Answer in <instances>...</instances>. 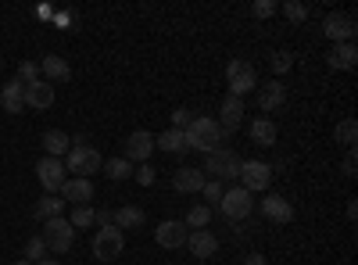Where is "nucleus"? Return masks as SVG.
I'll list each match as a JSON object with an SVG mask.
<instances>
[{
    "label": "nucleus",
    "instance_id": "obj_18",
    "mask_svg": "<svg viewBox=\"0 0 358 265\" xmlns=\"http://www.w3.org/2000/svg\"><path fill=\"white\" fill-rule=\"evenodd\" d=\"M0 108H4L8 115H22V108H25V86L18 79L0 86Z\"/></svg>",
    "mask_w": 358,
    "mask_h": 265
},
{
    "label": "nucleus",
    "instance_id": "obj_22",
    "mask_svg": "<svg viewBox=\"0 0 358 265\" xmlns=\"http://www.w3.org/2000/svg\"><path fill=\"white\" fill-rule=\"evenodd\" d=\"M172 187H176L179 194H197V190L204 187V172H201V169H176Z\"/></svg>",
    "mask_w": 358,
    "mask_h": 265
},
{
    "label": "nucleus",
    "instance_id": "obj_24",
    "mask_svg": "<svg viewBox=\"0 0 358 265\" xmlns=\"http://www.w3.org/2000/svg\"><path fill=\"white\" fill-rule=\"evenodd\" d=\"M276 136H280V129H276V122H273V119H265V115H262V119H255V122H251V140H255L258 147H273V143H276Z\"/></svg>",
    "mask_w": 358,
    "mask_h": 265
},
{
    "label": "nucleus",
    "instance_id": "obj_6",
    "mask_svg": "<svg viewBox=\"0 0 358 265\" xmlns=\"http://www.w3.org/2000/svg\"><path fill=\"white\" fill-rule=\"evenodd\" d=\"M251 194L244 190V187H233V190H226L222 194V201L215 204V208L226 215V219H233V222H241V219H248L251 215Z\"/></svg>",
    "mask_w": 358,
    "mask_h": 265
},
{
    "label": "nucleus",
    "instance_id": "obj_2",
    "mask_svg": "<svg viewBox=\"0 0 358 265\" xmlns=\"http://www.w3.org/2000/svg\"><path fill=\"white\" fill-rule=\"evenodd\" d=\"M101 165H104L101 151H97V147H90L83 136H79V140L69 147L65 172H76V176H83V180H90V172H101Z\"/></svg>",
    "mask_w": 358,
    "mask_h": 265
},
{
    "label": "nucleus",
    "instance_id": "obj_12",
    "mask_svg": "<svg viewBox=\"0 0 358 265\" xmlns=\"http://www.w3.org/2000/svg\"><path fill=\"white\" fill-rule=\"evenodd\" d=\"M187 237H190V229H187L183 222H176V219H169V222H162V226L155 229V241H158L162 248H169V251L187 248Z\"/></svg>",
    "mask_w": 358,
    "mask_h": 265
},
{
    "label": "nucleus",
    "instance_id": "obj_5",
    "mask_svg": "<svg viewBox=\"0 0 358 265\" xmlns=\"http://www.w3.org/2000/svg\"><path fill=\"white\" fill-rule=\"evenodd\" d=\"M122 251H126L122 229H118V226H101L97 237H94V258H97V262H115Z\"/></svg>",
    "mask_w": 358,
    "mask_h": 265
},
{
    "label": "nucleus",
    "instance_id": "obj_14",
    "mask_svg": "<svg viewBox=\"0 0 358 265\" xmlns=\"http://www.w3.org/2000/svg\"><path fill=\"white\" fill-rule=\"evenodd\" d=\"M187 248H190L194 258H212L219 251V237H215L212 229H194L190 237H187Z\"/></svg>",
    "mask_w": 358,
    "mask_h": 265
},
{
    "label": "nucleus",
    "instance_id": "obj_36",
    "mask_svg": "<svg viewBox=\"0 0 358 265\" xmlns=\"http://www.w3.org/2000/svg\"><path fill=\"white\" fill-rule=\"evenodd\" d=\"M190 122H194V111L190 108H176L172 111V129H187Z\"/></svg>",
    "mask_w": 358,
    "mask_h": 265
},
{
    "label": "nucleus",
    "instance_id": "obj_33",
    "mask_svg": "<svg viewBox=\"0 0 358 265\" xmlns=\"http://www.w3.org/2000/svg\"><path fill=\"white\" fill-rule=\"evenodd\" d=\"M36 79H40V65H36V62H22V65H18V83H22V86L36 83Z\"/></svg>",
    "mask_w": 358,
    "mask_h": 265
},
{
    "label": "nucleus",
    "instance_id": "obj_29",
    "mask_svg": "<svg viewBox=\"0 0 358 265\" xmlns=\"http://www.w3.org/2000/svg\"><path fill=\"white\" fill-rule=\"evenodd\" d=\"M334 140H337V143H344V147H355V140H358V122H355V119H344V122H337V129H334Z\"/></svg>",
    "mask_w": 358,
    "mask_h": 265
},
{
    "label": "nucleus",
    "instance_id": "obj_21",
    "mask_svg": "<svg viewBox=\"0 0 358 265\" xmlns=\"http://www.w3.org/2000/svg\"><path fill=\"white\" fill-rule=\"evenodd\" d=\"M262 212L273 219V222H290V219H294V204H290L287 197H280V194H268V197L262 201Z\"/></svg>",
    "mask_w": 358,
    "mask_h": 265
},
{
    "label": "nucleus",
    "instance_id": "obj_13",
    "mask_svg": "<svg viewBox=\"0 0 358 265\" xmlns=\"http://www.w3.org/2000/svg\"><path fill=\"white\" fill-rule=\"evenodd\" d=\"M151 151H155V136L147 133V129H136V133H129V140H126V162L133 165V162H147L151 158Z\"/></svg>",
    "mask_w": 358,
    "mask_h": 265
},
{
    "label": "nucleus",
    "instance_id": "obj_42",
    "mask_svg": "<svg viewBox=\"0 0 358 265\" xmlns=\"http://www.w3.org/2000/svg\"><path fill=\"white\" fill-rule=\"evenodd\" d=\"M355 219H358V201L351 197V201H348V222H355Z\"/></svg>",
    "mask_w": 358,
    "mask_h": 265
},
{
    "label": "nucleus",
    "instance_id": "obj_40",
    "mask_svg": "<svg viewBox=\"0 0 358 265\" xmlns=\"http://www.w3.org/2000/svg\"><path fill=\"white\" fill-rule=\"evenodd\" d=\"M136 180H140L143 187H151V183H155V169H151V165H140V172H136Z\"/></svg>",
    "mask_w": 358,
    "mask_h": 265
},
{
    "label": "nucleus",
    "instance_id": "obj_34",
    "mask_svg": "<svg viewBox=\"0 0 358 265\" xmlns=\"http://www.w3.org/2000/svg\"><path fill=\"white\" fill-rule=\"evenodd\" d=\"M283 15H287L290 22H305V18H308V8L301 4V0H287V4H283Z\"/></svg>",
    "mask_w": 358,
    "mask_h": 265
},
{
    "label": "nucleus",
    "instance_id": "obj_27",
    "mask_svg": "<svg viewBox=\"0 0 358 265\" xmlns=\"http://www.w3.org/2000/svg\"><path fill=\"white\" fill-rule=\"evenodd\" d=\"M143 222V212L136 208V204H126V208H118L115 215H111V226H118V229H133V226H140Z\"/></svg>",
    "mask_w": 358,
    "mask_h": 265
},
{
    "label": "nucleus",
    "instance_id": "obj_20",
    "mask_svg": "<svg viewBox=\"0 0 358 265\" xmlns=\"http://www.w3.org/2000/svg\"><path fill=\"white\" fill-rule=\"evenodd\" d=\"M40 72L47 76V83H69V79H72V65L65 62V57H57V54H47V57H43Z\"/></svg>",
    "mask_w": 358,
    "mask_h": 265
},
{
    "label": "nucleus",
    "instance_id": "obj_11",
    "mask_svg": "<svg viewBox=\"0 0 358 265\" xmlns=\"http://www.w3.org/2000/svg\"><path fill=\"white\" fill-rule=\"evenodd\" d=\"M57 194H62V201H65V204L79 208V204H90V201H94V183L83 180V176H72V180H65V187L57 190Z\"/></svg>",
    "mask_w": 358,
    "mask_h": 265
},
{
    "label": "nucleus",
    "instance_id": "obj_44",
    "mask_svg": "<svg viewBox=\"0 0 358 265\" xmlns=\"http://www.w3.org/2000/svg\"><path fill=\"white\" fill-rule=\"evenodd\" d=\"M36 265H62V262H54V258H43V262H36Z\"/></svg>",
    "mask_w": 358,
    "mask_h": 265
},
{
    "label": "nucleus",
    "instance_id": "obj_3",
    "mask_svg": "<svg viewBox=\"0 0 358 265\" xmlns=\"http://www.w3.org/2000/svg\"><path fill=\"white\" fill-rule=\"evenodd\" d=\"M43 244H47V251H54V255H65V251H72V241H76V229H72V222L69 219H47L43 222Z\"/></svg>",
    "mask_w": 358,
    "mask_h": 265
},
{
    "label": "nucleus",
    "instance_id": "obj_41",
    "mask_svg": "<svg viewBox=\"0 0 358 265\" xmlns=\"http://www.w3.org/2000/svg\"><path fill=\"white\" fill-rule=\"evenodd\" d=\"M94 222H101V226H111V212H108V208L94 212Z\"/></svg>",
    "mask_w": 358,
    "mask_h": 265
},
{
    "label": "nucleus",
    "instance_id": "obj_43",
    "mask_svg": "<svg viewBox=\"0 0 358 265\" xmlns=\"http://www.w3.org/2000/svg\"><path fill=\"white\" fill-rule=\"evenodd\" d=\"M244 265H268V262H265V255H248Z\"/></svg>",
    "mask_w": 358,
    "mask_h": 265
},
{
    "label": "nucleus",
    "instance_id": "obj_32",
    "mask_svg": "<svg viewBox=\"0 0 358 265\" xmlns=\"http://www.w3.org/2000/svg\"><path fill=\"white\" fill-rule=\"evenodd\" d=\"M47 258V244H43V237H33L25 244V262H43Z\"/></svg>",
    "mask_w": 358,
    "mask_h": 265
},
{
    "label": "nucleus",
    "instance_id": "obj_31",
    "mask_svg": "<svg viewBox=\"0 0 358 265\" xmlns=\"http://www.w3.org/2000/svg\"><path fill=\"white\" fill-rule=\"evenodd\" d=\"M72 229H86V226H94V208L90 204H79V208H72Z\"/></svg>",
    "mask_w": 358,
    "mask_h": 265
},
{
    "label": "nucleus",
    "instance_id": "obj_10",
    "mask_svg": "<svg viewBox=\"0 0 358 265\" xmlns=\"http://www.w3.org/2000/svg\"><path fill=\"white\" fill-rule=\"evenodd\" d=\"M322 33L334 43H355V18L351 15H326Z\"/></svg>",
    "mask_w": 358,
    "mask_h": 265
},
{
    "label": "nucleus",
    "instance_id": "obj_45",
    "mask_svg": "<svg viewBox=\"0 0 358 265\" xmlns=\"http://www.w3.org/2000/svg\"><path fill=\"white\" fill-rule=\"evenodd\" d=\"M15 265H29V262H25V258H22V262H15Z\"/></svg>",
    "mask_w": 358,
    "mask_h": 265
},
{
    "label": "nucleus",
    "instance_id": "obj_4",
    "mask_svg": "<svg viewBox=\"0 0 358 265\" xmlns=\"http://www.w3.org/2000/svg\"><path fill=\"white\" fill-rule=\"evenodd\" d=\"M226 79H229V94L233 97H244V94H251L258 86V72H255L251 62H244V57H233V62L226 65Z\"/></svg>",
    "mask_w": 358,
    "mask_h": 265
},
{
    "label": "nucleus",
    "instance_id": "obj_8",
    "mask_svg": "<svg viewBox=\"0 0 358 265\" xmlns=\"http://www.w3.org/2000/svg\"><path fill=\"white\" fill-rule=\"evenodd\" d=\"M36 180L43 183L47 194H57V190L65 187L69 176H65V165L57 162V158H40V162H36Z\"/></svg>",
    "mask_w": 358,
    "mask_h": 265
},
{
    "label": "nucleus",
    "instance_id": "obj_15",
    "mask_svg": "<svg viewBox=\"0 0 358 265\" xmlns=\"http://www.w3.org/2000/svg\"><path fill=\"white\" fill-rule=\"evenodd\" d=\"M283 104H287V86H283L280 79L258 86V108H262V111H276V108H283Z\"/></svg>",
    "mask_w": 358,
    "mask_h": 265
},
{
    "label": "nucleus",
    "instance_id": "obj_39",
    "mask_svg": "<svg viewBox=\"0 0 358 265\" xmlns=\"http://www.w3.org/2000/svg\"><path fill=\"white\" fill-rule=\"evenodd\" d=\"M355 169H358V158H355V147H348V158H344L341 172H344V176H355Z\"/></svg>",
    "mask_w": 358,
    "mask_h": 265
},
{
    "label": "nucleus",
    "instance_id": "obj_35",
    "mask_svg": "<svg viewBox=\"0 0 358 265\" xmlns=\"http://www.w3.org/2000/svg\"><path fill=\"white\" fill-rule=\"evenodd\" d=\"M201 194H204L208 201H212V204H219L226 190H222V183H219V180H204V187H201Z\"/></svg>",
    "mask_w": 358,
    "mask_h": 265
},
{
    "label": "nucleus",
    "instance_id": "obj_23",
    "mask_svg": "<svg viewBox=\"0 0 358 265\" xmlns=\"http://www.w3.org/2000/svg\"><path fill=\"white\" fill-rule=\"evenodd\" d=\"M65 212V201H62V194H43L40 201H36V208H33V215L40 219V222H47V219H57Z\"/></svg>",
    "mask_w": 358,
    "mask_h": 265
},
{
    "label": "nucleus",
    "instance_id": "obj_16",
    "mask_svg": "<svg viewBox=\"0 0 358 265\" xmlns=\"http://www.w3.org/2000/svg\"><path fill=\"white\" fill-rule=\"evenodd\" d=\"M25 104L36 108V111H47V108L54 104V86H50L47 79L29 83V86H25Z\"/></svg>",
    "mask_w": 358,
    "mask_h": 265
},
{
    "label": "nucleus",
    "instance_id": "obj_30",
    "mask_svg": "<svg viewBox=\"0 0 358 265\" xmlns=\"http://www.w3.org/2000/svg\"><path fill=\"white\" fill-rule=\"evenodd\" d=\"M108 180H129L133 176V165L126 162V158H108Z\"/></svg>",
    "mask_w": 358,
    "mask_h": 265
},
{
    "label": "nucleus",
    "instance_id": "obj_9",
    "mask_svg": "<svg viewBox=\"0 0 358 265\" xmlns=\"http://www.w3.org/2000/svg\"><path fill=\"white\" fill-rule=\"evenodd\" d=\"M241 180H244V190L248 194L268 190V183H273V169H268L265 162H244L241 165Z\"/></svg>",
    "mask_w": 358,
    "mask_h": 265
},
{
    "label": "nucleus",
    "instance_id": "obj_1",
    "mask_svg": "<svg viewBox=\"0 0 358 265\" xmlns=\"http://www.w3.org/2000/svg\"><path fill=\"white\" fill-rule=\"evenodd\" d=\"M183 133H187V147H190V151H204V155H212V151H219V147H222V129H219V122H215V119H208V115L194 119Z\"/></svg>",
    "mask_w": 358,
    "mask_h": 265
},
{
    "label": "nucleus",
    "instance_id": "obj_37",
    "mask_svg": "<svg viewBox=\"0 0 358 265\" xmlns=\"http://www.w3.org/2000/svg\"><path fill=\"white\" fill-rule=\"evenodd\" d=\"M251 15H255V18H268V15H276V0H255V4H251Z\"/></svg>",
    "mask_w": 358,
    "mask_h": 265
},
{
    "label": "nucleus",
    "instance_id": "obj_38",
    "mask_svg": "<svg viewBox=\"0 0 358 265\" xmlns=\"http://www.w3.org/2000/svg\"><path fill=\"white\" fill-rule=\"evenodd\" d=\"M268 65H273V72H276V76H283V72L290 69V54H283V50H280V54H273V62H268Z\"/></svg>",
    "mask_w": 358,
    "mask_h": 265
},
{
    "label": "nucleus",
    "instance_id": "obj_17",
    "mask_svg": "<svg viewBox=\"0 0 358 265\" xmlns=\"http://www.w3.org/2000/svg\"><path fill=\"white\" fill-rule=\"evenodd\" d=\"M241 122H244V97H222V122H219V129L222 133H233V129H241Z\"/></svg>",
    "mask_w": 358,
    "mask_h": 265
},
{
    "label": "nucleus",
    "instance_id": "obj_28",
    "mask_svg": "<svg viewBox=\"0 0 358 265\" xmlns=\"http://www.w3.org/2000/svg\"><path fill=\"white\" fill-rule=\"evenodd\" d=\"M208 222H212V208H208V204H197V208H190L187 219H183L187 229H204Z\"/></svg>",
    "mask_w": 358,
    "mask_h": 265
},
{
    "label": "nucleus",
    "instance_id": "obj_7",
    "mask_svg": "<svg viewBox=\"0 0 358 265\" xmlns=\"http://www.w3.org/2000/svg\"><path fill=\"white\" fill-rule=\"evenodd\" d=\"M241 158H236L233 151H212L204 158V169L201 172H212V176H219V180H236L241 176Z\"/></svg>",
    "mask_w": 358,
    "mask_h": 265
},
{
    "label": "nucleus",
    "instance_id": "obj_26",
    "mask_svg": "<svg viewBox=\"0 0 358 265\" xmlns=\"http://www.w3.org/2000/svg\"><path fill=\"white\" fill-rule=\"evenodd\" d=\"M43 147H47V158H62V155H69L72 140H69L62 129H47V133H43Z\"/></svg>",
    "mask_w": 358,
    "mask_h": 265
},
{
    "label": "nucleus",
    "instance_id": "obj_25",
    "mask_svg": "<svg viewBox=\"0 0 358 265\" xmlns=\"http://www.w3.org/2000/svg\"><path fill=\"white\" fill-rule=\"evenodd\" d=\"M155 147H162V151H169V155H187V151H190L183 129H165V133L155 140Z\"/></svg>",
    "mask_w": 358,
    "mask_h": 265
},
{
    "label": "nucleus",
    "instance_id": "obj_19",
    "mask_svg": "<svg viewBox=\"0 0 358 265\" xmlns=\"http://www.w3.org/2000/svg\"><path fill=\"white\" fill-rule=\"evenodd\" d=\"M326 65L341 69V72L355 69V65H358V47H355V43H334V50L326 54Z\"/></svg>",
    "mask_w": 358,
    "mask_h": 265
}]
</instances>
